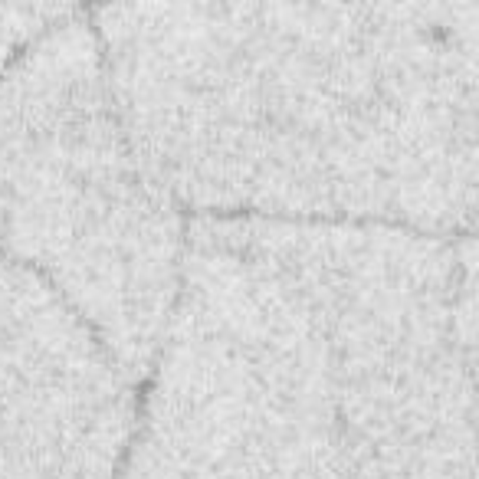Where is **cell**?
I'll use <instances>...</instances> for the list:
<instances>
[{
  "instance_id": "6da1fadb",
  "label": "cell",
  "mask_w": 479,
  "mask_h": 479,
  "mask_svg": "<svg viewBox=\"0 0 479 479\" xmlns=\"http://www.w3.org/2000/svg\"><path fill=\"white\" fill-rule=\"evenodd\" d=\"M187 217L128 145L85 4L0 76V256L33 269L138 381L167 335Z\"/></svg>"
}]
</instances>
